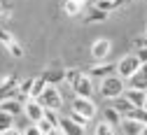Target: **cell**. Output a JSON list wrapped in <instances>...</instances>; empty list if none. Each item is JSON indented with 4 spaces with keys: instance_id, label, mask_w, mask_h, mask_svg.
I'll return each mask as SVG.
<instances>
[{
    "instance_id": "obj_1",
    "label": "cell",
    "mask_w": 147,
    "mask_h": 135,
    "mask_svg": "<svg viewBox=\"0 0 147 135\" xmlns=\"http://www.w3.org/2000/svg\"><path fill=\"white\" fill-rule=\"evenodd\" d=\"M124 89H126V82L121 79L119 75H110V77H105V79H100V95L105 100H112V98H117V95H121L124 93Z\"/></svg>"
},
{
    "instance_id": "obj_2",
    "label": "cell",
    "mask_w": 147,
    "mask_h": 135,
    "mask_svg": "<svg viewBox=\"0 0 147 135\" xmlns=\"http://www.w3.org/2000/svg\"><path fill=\"white\" fill-rule=\"evenodd\" d=\"M38 100L42 107H49V109H61L63 107V95H61V89L54 86V84H47L42 89V93L38 95Z\"/></svg>"
},
{
    "instance_id": "obj_3",
    "label": "cell",
    "mask_w": 147,
    "mask_h": 135,
    "mask_svg": "<svg viewBox=\"0 0 147 135\" xmlns=\"http://www.w3.org/2000/svg\"><path fill=\"white\" fill-rule=\"evenodd\" d=\"M70 86H72V93H75V95H82V98H94V79H91L86 72H80V77H77Z\"/></svg>"
},
{
    "instance_id": "obj_4",
    "label": "cell",
    "mask_w": 147,
    "mask_h": 135,
    "mask_svg": "<svg viewBox=\"0 0 147 135\" xmlns=\"http://www.w3.org/2000/svg\"><path fill=\"white\" fill-rule=\"evenodd\" d=\"M138 68H140V61L136 58V54H126L124 58L117 63V75H119L121 79L126 82V79H128V77H131V75H133Z\"/></svg>"
},
{
    "instance_id": "obj_5",
    "label": "cell",
    "mask_w": 147,
    "mask_h": 135,
    "mask_svg": "<svg viewBox=\"0 0 147 135\" xmlns=\"http://www.w3.org/2000/svg\"><path fill=\"white\" fill-rule=\"evenodd\" d=\"M70 109H75V112L84 114L86 119H94L98 107L94 105V100H91V98H82V95H75V98H72V103H70Z\"/></svg>"
},
{
    "instance_id": "obj_6",
    "label": "cell",
    "mask_w": 147,
    "mask_h": 135,
    "mask_svg": "<svg viewBox=\"0 0 147 135\" xmlns=\"http://www.w3.org/2000/svg\"><path fill=\"white\" fill-rule=\"evenodd\" d=\"M86 75L91 79H105L110 75H117V63H105V61H96V65H91L86 70Z\"/></svg>"
},
{
    "instance_id": "obj_7",
    "label": "cell",
    "mask_w": 147,
    "mask_h": 135,
    "mask_svg": "<svg viewBox=\"0 0 147 135\" xmlns=\"http://www.w3.org/2000/svg\"><path fill=\"white\" fill-rule=\"evenodd\" d=\"M42 112H45V107L35 100V98H28V100H24V117L30 121V124H35V121H40L42 119Z\"/></svg>"
},
{
    "instance_id": "obj_8",
    "label": "cell",
    "mask_w": 147,
    "mask_h": 135,
    "mask_svg": "<svg viewBox=\"0 0 147 135\" xmlns=\"http://www.w3.org/2000/svg\"><path fill=\"white\" fill-rule=\"evenodd\" d=\"M0 109L7 112V114H12V117L16 119L19 114H24V103L16 98V95H9V98H3V100H0Z\"/></svg>"
},
{
    "instance_id": "obj_9",
    "label": "cell",
    "mask_w": 147,
    "mask_h": 135,
    "mask_svg": "<svg viewBox=\"0 0 147 135\" xmlns=\"http://www.w3.org/2000/svg\"><path fill=\"white\" fill-rule=\"evenodd\" d=\"M110 49H112V42L110 40H96L94 44H91V58L94 61H105L107 56H110Z\"/></svg>"
},
{
    "instance_id": "obj_10",
    "label": "cell",
    "mask_w": 147,
    "mask_h": 135,
    "mask_svg": "<svg viewBox=\"0 0 147 135\" xmlns=\"http://www.w3.org/2000/svg\"><path fill=\"white\" fill-rule=\"evenodd\" d=\"M59 128L63 130V135H86V128H84V126H80V124H75L70 117H61Z\"/></svg>"
},
{
    "instance_id": "obj_11",
    "label": "cell",
    "mask_w": 147,
    "mask_h": 135,
    "mask_svg": "<svg viewBox=\"0 0 147 135\" xmlns=\"http://www.w3.org/2000/svg\"><path fill=\"white\" fill-rule=\"evenodd\" d=\"M124 98L131 103L133 107H142V103H145V98H147V91H142V89H133V86H126V89H124Z\"/></svg>"
},
{
    "instance_id": "obj_12",
    "label": "cell",
    "mask_w": 147,
    "mask_h": 135,
    "mask_svg": "<svg viewBox=\"0 0 147 135\" xmlns=\"http://www.w3.org/2000/svg\"><path fill=\"white\" fill-rule=\"evenodd\" d=\"M42 77H45V82H47V84L59 86V84L63 82V77H65V70H63V68H49V70L42 72Z\"/></svg>"
},
{
    "instance_id": "obj_13",
    "label": "cell",
    "mask_w": 147,
    "mask_h": 135,
    "mask_svg": "<svg viewBox=\"0 0 147 135\" xmlns=\"http://www.w3.org/2000/svg\"><path fill=\"white\" fill-rule=\"evenodd\" d=\"M119 126H121L124 135H140V130H142V126H145V124H140V121H136V119H128V117H124Z\"/></svg>"
},
{
    "instance_id": "obj_14",
    "label": "cell",
    "mask_w": 147,
    "mask_h": 135,
    "mask_svg": "<svg viewBox=\"0 0 147 135\" xmlns=\"http://www.w3.org/2000/svg\"><path fill=\"white\" fill-rule=\"evenodd\" d=\"M110 107H112V109H117L121 117H126V114L131 112V107H133V105L128 103V100L124 98V93H121V95H117V98H112V100H110Z\"/></svg>"
},
{
    "instance_id": "obj_15",
    "label": "cell",
    "mask_w": 147,
    "mask_h": 135,
    "mask_svg": "<svg viewBox=\"0 0 147 135\" xmlns=\"http://www.w3.org/2000/svg\"><path fill=\"white\" fill-rule=\"evenodd\" d=\"M107 19H110V12H103L98 7H91L89 14L84 16V21L86 24H103V21H107Z\"/></svg>"
},
{
    "instance_id": "obj_16",
    "label": "cell",
    "mask_w": 147,
    "mask_h": 135,
    "mask_svg": "<svg viewBox=\"0 0 147 135\" xmlns=\"http://www.w3.org/2000/svg\"><path fill=\"white\" fill-rule=\"evenodd\" d=\"M82 9H84V0H65L63 3V12L68 16H80Z\"/></svg>"
},
{
    "instance_id": "obj_17",
    "label": "cell",
    "mask_w": 147,
    "mask_h": 135,
    "mask_svg": "<svg viewBox=\"0 0 147 135\" xmlns=\"http://www.w3.org/2000/svg\"><path fill=\"white\" fill-rule=\"evenodd\" d=\"M103 117H105V121H107L110 126H115V128H117V126L121 124V119H124L121 114H119L117 109H112V107H105V112H103Z\"/></svg>"
},
{
    "instance_id": "obj_18",
    "label": "cell",
    "mask_w": 147,
    "mask_h": 135,
    "mask_svg": "<svg viewBox=\"0 0 147 135\" xmlns=\"http://www.w3.org/2000/svg\"><path fill=\"white\" fill-rule=\"evenodd\" d=\"M47 86L45 82V77H38V79H33V86H30V93H28V98H38V95L42 93V89Z\"/></svg>"
},
{
    "instance_id": "obj_19",
    "label": "cell",
    "mask_w": 147,
    "mask_h": 135,
    "mask_svg": "<svg viewBox=\"0 0 147 135\" xmlns=\"http://www.w3.org/2000/svg\"><path fill=\"white\" fill-rule=\"evenodd\" d=\"M42 117H45V119H47L51 126H56V128H59V121H61V114H59V109H49V107H45Z\"/></svg>"
},
{
    "instance_id": "obj_20",
    "label": "cell",
    "mask_w": 147,
    "mask_h": 135,
    "mask_svg": "<svg viewBox=\"0 0 147 135\" xmlns=\"http://www.w3.org/2000/svg\"><path fill=\"white\" fill-rule=\"evenodd\" d=\"M128 119H136V121H140V124H147V112L142 109V107H131V112L126 114Z\"/></svg>"
},
{
    "instance_id": "obj_21",
    "label": "cell",
    "mask_w": 147,
    "mask_h": 135,
    "mask_svg": "<svg viewBox=\"0 0 147 135\" xmlns=\"http://www.w3.org/2000/svg\"><path fill=\"white\" fill-rule=\"evenodd\" d=\"M12 126H14V117L0 109V133H3V130H7V128H12Z\"/></svg>"
},
{
    "instance_id": "obj_22",
    "label": "cell",
    "mask_w": 147,
    "mask_h": 135,
    "mask_svg": "<svg viewBox=\"0 0 147 135\" xmlns=\"http://www.w3.org/2000/svg\"><path fill=\"white\" fill-rule=\"evenodd\" d=\"M96 135H117V128L110 126L107 121H100V124L96 126Z\"/></svg>"
},
{
    "instance_id": "obj_23",
    "label": "cell",
    "mask_w": 147,
    "mask_h": 135,
    "mask_svg": "<svg viewBox=\"0 0 147 135\" xmlns=\"http://www.w3.org/2000/svg\"><path fill=\"white\" fill-rule=\"evenodd\" d=\"M5 49H7V51L14 56V58H24V47H21L19 42H16V40H14V42H9Z\"/></svg>"
},
{
    "instance_id": "obj_24",
    "label": "cell",
    "mask_w": 147,
    "mask_h": 135,
    "mask_svg": "<svg viewBox=\"0 0 147 135\" xmlns=\"http://www.w3.org/2000/svg\"><path fill=\"white\" fill-rule=\"evenodd\" d=\"M68 117H70L72 121H75V124L84 126V128H86V126H89V121H91V119H86L84 114H80V112H75V109H70V114H68Z\"/></svg>"
},
{
    "instance_id": "obj_25",
    "label": "cell",
    "mask_w": 147,
    "mask_h": 135,
    "mask_svg": "<svg viewBox=\"0 0 147 135\" xmlns=\"http://www.w3.org/2000/svg\"><path fill=\"white\" fill-rule=\"evenodd\" d=\"M77 77H80V70H77V68H68V70H65V77H63V82L72 84V82L77 79Z\"/></svg>"
},
{
    "instance_id": "obj_26",
    "label": "cell",
    "mask_w": 147,
    "mask_h": 135,
    "mask_svg": "<svg viewBox=\"0 0 147 135\" xmlns=\"http://www.w3.org/2000/svg\"><path fill=\"white\" fill-rule=\"evenodd\" d=\"M94 7H98L103 12H112V0H94Z\"/></svg>"
},
{
    "instance_id": "obj_27",
    "label": "cell",
    "mask_w": 147,
    "mask_h": 135,
    "mask_svg": "<svg viewBox=\"0 0 147 135\" xmlns=\"http://www.w3.org/2000/svg\"><path fill=\"white\" fill-rule=\"evenodd\" d=\"M16 40V37L9 33V30H0V44H3V47H7L9 42H14Z\"/></svg>"
},
{
    "instance_id": "obj_28",
    "label": "cell",
    "mask_w": 147,
    "mask_h": 135,
    "mask_svg": "<svg viewBox=\"0 0 147 135\" xmlns=\"http://www.w3.org/2000/svg\"><path fill=\"white\" fill-rule=\"evenodd\" d=\"M35 126H38V128H40V133H42V135H45V133H49L51 128H56V126H51V124H49V121H47L45 117H42L40 121H35Z\"/></svg>"
},
{
    "instance_id": "obj_29",
    "label": "cell",
    "mask_w": 147,
    "mask_h": 135,
    "mask_svg": "<svg viewBox=\"0 0 147 135\" xmlns=\"http://www.w3.org/2000/svg\"><path fill=\"white\" fill-rule=\"evenodd\" d=\"M136 58L140 63H147V47H136Z\"/></svg>"
},
{
    "instance_id": "obj_30",
    "label": "cell",
    "mask_w": 147,
    "mask_h": 135,
    "mask_svg": "<svg viewBox=\"0 0 147 135\" xmlns=\"http://www.w3.org/2000/svg\"><path fill=\"white\" fill-rule=\"evenodd\" d=\"M24 135H42V133H40V128L35 126V124H30V126L24 130Z\"/></svg>"
},
{
    "instance_id": "obj_31",
    "label": "cell",
    "mask_w": 147,
    "mask_h": 135,
    "mask_svg": "<svg viewBox=\"0 0 147 135\" xmlns=\"http://www.w3.org/2000/svg\"><path fill=\"white\" fill-rule=\"evenodd\" d=\"M0 135H24V133H21L19 128H14V126H12V128H7V130H3V133H0Z\"/></svg>"
},
{
    "instance_id": "obj_32",
    "label": "cell",
    "mask_w": 147,
    "mask_h": 135,
    "mask_svg": "<svg viewBox=\"0 0 147 135\" xmlns=\"http://www.w3.org/2000/svg\"><path fill=\"white\" fill-rule=\"evenodd\" d=\"M128 3V0H112V9H119V7H124Z\"/></svg>"
},
{
    "instance_id": "obj_33",
    "label": "cell",
    "mask_w": 147,
    "mask_h": 135,
    "mask_svg": "<svg viewBox=\"0 0 147 135\" xmlns=\"http://www.w3.org/2000/svg\"><path fill=\"white\" fill-rule=\"evenodd\" d=\"M136 47H147V35L138 37V40H136Z\"/></svg>"
},
{
    "instance_id": "obj_34",
    "label": "cell",
    "mask_w": 147,
    "mask_h": 135,
    "mask_svg": "<svg viewBox=\"0 0 147 135\" xmlns=\"http://www.w3.org/2000/svg\"><path fill=\"white\" fill-rule=\"evenodd\" d=\"M45 135H63V130H61V128H51V130L45 133Z\"/></svg>"
},
{
    "instance_id": "obj_35",
    "label": "cell",
    "mask_w": 147,
    "mask_h": 135,
    "mask_svg": "<svg viewBox=\"0 0 147 135\" xmlns=\"http://www.w3.org/2000/svg\"><path fill=\"white\" fill-rule=\"evenodd\" d=\"M140 135H147V124L142 126V130H140Z\"/></svg>"
},
{
    "instance_id": "obj_36",
    "label": "cell",
    "mask_w": 147,
    "mask_h": 135,
    "mask_svg": "<svg viewBox=\"0 0 147 135\" xmlns=\"http://www.w3.org/2000/svg\"><path fill=\"white\" fill-rule=\"evenodd\" d=\"M142 109H145V112H147V98H145V103H142Z\"/></svg>"
},
{
    "instance_id": "obj_37",
    "label": "cell",
    "mask_w": 147,
    "mask_h": 135,
    "mask_svg": "<svg viewBox=\"0 0 147 135\" xmlns=\"http://www.w3.org/2000/svg\"><path fill=\"white\" fill-rule=\"evenodd\" d=\"M0 9H3V3H0Z\"/></svg>"
},
{
    "instance_id": "obj_38",
    "label": "cell",
    "mask_w": 147,
    "mask_h": 135,
    "mask_svg": "<svg viewBox=\"0 0 147 135\" xmlns=\"http://www.w3.org/2000/svg\"><path fill=\"white\" fill-rule=\"evenodd\" d=\"M145 35H147V28H145Z\"/></svg>"
},
{
    "instance_id": "obj_39",
    "label": "cell",
    "mask_w": 147,
    "mask_h": 135,
    "mask_svg": "<svg viewBox=\"0 0 147 135\" xmlns=\"http://www.w3.org/2000/svg\"><path fill=\"white\" fill-rule=\"evenodd\" d=\"M128 3H131V0H128Z\"/></svg>"
}]
</instances>
